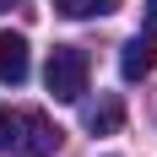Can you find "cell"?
<instances>
[{"label": "cell", "mask_w": 157, "mask_h": 157, "mask_svg": "<svg viewBox=\"0 0 157 157\" xmlns=\"http://www.w3.org/2000/svg\"><path fill=\"white\" fill-rule=\"evenodd\" d=\"M0 11H11V0H0Z\"/></svg>", "instance_id": "cell-8"}, {"label": "cell", "mask_w": 157, "mask_h": 157, "mask_svg": "<svg viewBox=\"0 0 157 157\" xmlns=\"http://www.w3.org/2000/svg\"><path fill=\"white\" fill-rule=\"evenodd\" d=\"M114 6H119V0H54V11H60V16H76V22H81V16H109Z\"/></svg>", "instance_id": "cell-6"}, {"label": "cell", "mask_w": 157, "mask_h": 157, "mask_svg": "<svg viewBox=\"0 0 157 157\" xmlns=\"http://www.w3.org/2000/svg\"><path fill=\"white\" fill-rule=\"evenodd\" d=\"M87 71H92L87 49H76V44H60V49H49L44 87L54 92V103H81V92H87Z\"/></svg>", "instance_id": "cell-2"}, {"label": "cell", "mask_w": 157, "mask_h": 157, "mask_svg": "<svg viewBox=\"0 0 157 157\" xmlns=\"http://www.w3.org/2000/svg\"><path fill=\"white\" fill-rule=\"evenodd\" d=\"M119 125H125V103H119V98H103L98 109H87V130H92V136H114Z\"/></svg>", "instance_id": "cell-5"}, {"label": "cell", "mask_w": 157, "mask_h": 157, "mask_svg": "<svg viewBox=\"0 0 157 157\" xmlns=\"http://www.w3.org/2000/svg\"><path fill=\"white\" fill-rule=\"evenodd\" d=\"M141 22H146V38H157V0H146V11H141Z\"/></svg>", "instance_id": "cell-7"}, {"label": "cell", "mask_w": 157, "mask_h": 157, "mask_svg": "<svg viewBox=\"0 0 157 157\" xmlns=\"http://www.w3.org/2000/svg\"><path fill=\"white\" fill-rule=\"evenodd\" d=\"M27 71H33L27 38H22V33H0V87H22Z\"/></svg>", "instance_id": "cell-3"}, {"label": "cell", "mask_w": 157, "mask_h": 157, "mask_svg": "<svg viewBox=\"0 0 157 157\" xmlns=\"http://www.w3.org/2000/svg\"><path fill=\"white\" fill-rule=\"evenodd\" d=\"M152 65H157V54H152V38H130V44H125V54H119V71H125V81H141V76H152Z\"/></svg>", "instance_id": "cell-4"}, {"label": "cell", "mask_w": 157, "mask_h": 157, "mask_svg": "<svg viewBox=\"0 0 157 157\" xmlns=\"http://www.w3.org/2000/svg\"><path fill=\"white\" fill-rule=\"evenodd\" d=\"M60 125L44 109H0V152L16 157H54L60 152Z\"/></svg>", "instance_id": "cell-1"}]
</instances>
